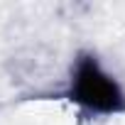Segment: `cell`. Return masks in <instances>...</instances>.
I'll return each instance as SVG.
<instances>
[{"mask_svg": "<svg viewBox=\"0 0 125 125\" xmlns=\"http://www.w3.org/2000/svg\"><path fill=\"white\" fill-rule=\"evenodd\" d=\"M64 98L86 118L125 115V88L103 66L96 52L81 49L69 69Z\"/></svg>", "mask_w": 125, "mask_h": 125, "instance_id": "6da1fadb", "label": "cell"}]
</instances>
